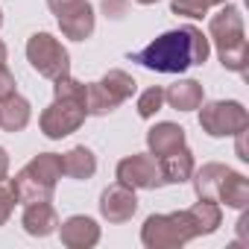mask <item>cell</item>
I'll return each mask as SVG.
<instances>
[{
	"label": "cell",
	"instance_id": "obj_1",
	"mask_svg": "<svg viewBox=\"0 0 249 249\" xmlns=\"http://www.w3.org/2000/svg\"><path fill=\"white\" fill-rule=\"evenodd\" d=\"M208 53H211L208 36L199 27L185 24L179 30L161 33L144 50L129 53V59L144 65L147 71H156V73H182V71H188L194 65H205Z\"/></svg>",
	"mask_w": 249,
	"mask_h": 249
},
{
	"label": "cell",
	"instance_id": "obj_2",
	"mask_svg": "<svg viewBox=\"0 0 249 249\" xmlns=\"http://www.w3.org/2000/svg\"><path fill=\"white\" fill-rule=\"evenodd\" d=\"M208 41L217 47V59L226 71L246 73V59H249V44H246V30H243V15L237 6L223 3L217 15L208 21Z\"/></svg>",
	"mask_w": 249,
	"mask_h": 249
},
{
	"label": "cell",
	"instance_id": "obj_3",
	"mask_svg": "<svg viewBox=\"0 0 249 249\" xmlns=\"http://www.w3.org/2000/svg\"><path fill=\"white\" fill-rule=\"evenodd\" d=\"M196 237L188 211H170V214H150L141 226V243L147 249H179Z\"/></svg>",
	"mask_w": 249,
	"mask_h": 249
},
{
	"label": "cell",
	"instance_id": "obj_4",
	"mask_svg": "<svg viewBox=\"0 0 249 249\" xmlns=\"http://www.w3.org/2000/svg\"><path fill=\"white\" fill-rule=\"evenodd\" d=\"M199 126L211 138H234L249 126V114L237 100H211L199 106Z\"/></svg>",
	"mask_w": 249,
	"mask_h": 249
},
{
	"label": "cell",
	"instance_id": "obj_5",
	"mask_svg": "<svg viewBox=\"0 0 249 249\" xmlns=\"http://www.w3.org/2000/svg\"><path fill=\"white\" fill-rule=\"evenodd\" d=\"M27 62L33 65L36 73H41L47 79H59V76L71 73V53L50 33L30 36V41H27Z\"/></svg>",
	"mask_w": 249,
	"mask_h": 249
},
{
	"label": "cell",
	"instance_id": "obj_6",
	"mask_svg": "<svg viewBox=\"0 0 249 249\" xmlns=\"http://www.w3.org/2000/svg\"><path fill=\"white\" fill-rule=\"evenodd\" d=\"M85 117H88L85 103L53 97V103H50V106L41 111V117H38V126H41L44 138H50V141H62V138L73 135V132L82 126Z\"/></svg>",
	"mask_w": 249,
	"mask_h": 249
},
{
	"label": "cell",
	"instance_id": "obj_7",
	"mask_svg": "<svg viewBox=\"0 0 249 249\" xmlns=\"http://www.w3.org/2000/svg\"><path fill=\"white\" fill-rule=\"evenodd\" d=\"M117 182L129 185L135 191H156L164 185L161 170H159V159H153L150 153H132L126 159L117 161Z\"/></svg>",
	"mask_w": 249,
	"mask_h": 249
},
{
	"label": "cell",
	"instance_id": "obj_8",
	"mask_svg": "<svg viewBox=\"0 0 249 249\" xmlns=\"http://www.w3.org/2000/svg\"><path fill=\"white\" fill-rule=\"evenodd\" d=\"M135 211H138V196H135V188H129V185L114 182L100 194V214H103V220H108L114 226L132 220Z\"/></svg>",
	"mask_w": 249,
	"mask_h": 249
},
{
	"label": "cell",
	"instance_id": "obj_9",
	"mask_svg": "<svg viewBox=\"0 0 249 249\" xmlns=\"http://www.w3.org/2000/svg\"><path fill=\"white\" fill-rule=\"evenodd\" d=\"M59 237L68 249H91L100 243V226L97 220L85 217V214H73L65 223H59Z\"/></svg>",
	"mask_w": 249,
	"mask_h": 249
},
{
	"label": "cell",
	"instance_id": "obj_10",
	"mask_svg": "<svg viewBox=\"0 0 249 249\" xmlns=\"http://www.w3.org/2000/svg\"><path fill=\"white\" fill-rule=\"evenodd\" d=\"M21 226H24V231L30 237H50L59 229V214L53 208V199L50 202H30V205H24Z\"/></svg>",
	"mask_w": 249,
	"mask_h": 249
},
{
	"label": "cell",
	"instance_id": "obj_11",
	"mask_svg": "<svg viewBox=\"0 0 249 249\" xmlns=\"http://www.w3.org/2000/svg\"><path fill=\"white\" fill-rule=\"evenodd\" d=\"M179 147H185V129L179 126V123L161 120V123H156V126L147 129V150H150V156L161 159V156L176 153Z\"/></svg>",
	"mask_w": 249,
	"mask_h": 249
},
{
	"label": "cell",
	"instance_id": "obj_12",
	"mask_svg": "<svg viewBox=\"0 0 249 249\" xmlns=\"http://www.w3.org/2000/svg\"><path fill=\"white\" fill-rule=\"evenodd\" d=\"M12 191H15V199L21 205H30V202H50L53 199V191L56 185H47L44 179H38L36 173H30L27 167H21L15 173V179H9Z\"/></svg>",
	"mask_w": 249,
	"mask_h": 249
},
{
	"label": "cell",
	"instance_id": "obj_13",
	"mask_svg": "<svg viewBox=\"0 0 249 249\" xmlns=\"http://www.w3.org/2000/svg\"><path fill=\"white\" fill-rule=\"evenodd\" d=\"M33 117V106L27 97H21L18 91L0 97V129L3 132H21L27 129V123Z\"/></svg>",
	"mask_w": 249,
	"mask_h": 249
},
{
	"label": "cell",
	"instance_id": "obj_14",
	"mask_svg": "<svg viewBox=\"0 0 249 249\" xmlns=\"http://www.w3.org/2000/svg\"><path fill=\"white\" fill-rule=\"evenodd\" d=\"M56 21H59L62 36H65V38H71V41H85V38H91V36H94V27H97V18H94V6H91V0H88V3H82V6H76L73 12H68V15H62V18H56Z\"/></svg>",
	"mask_w": 249,
	"mask_h": 249
},
{
	"label": "cell",
	"instance_id": "obj_15",
	"mask_svg": "<svg viewBox=\"0 0 249 249\" xmlns=\"http://www.w3.org/2000/svg\"><path fill=\"white\" fill-rule=\"evenodd\" d=\"M164 103L176 111H196L205 103V91L196 79H179L170 88H164Z\"/></svg>",
	"mask_w": 249,
	"mask_h": 249
},
{
	"label": "cell",
	"instance_id": "obj_16",
	"mask_svg": "<svg viewBox=\"0 0 249 249\" xmlns=\"http://www.w3.org/2000/svg\"><path fill=\"white\" fill-rule=\"evenodd\" d=\"M194 167L196 164H194V153L188 150V144L179 147L176 153L159 159V170H161L164 185H182V182H188L191 173H194Z\"/></svg>",
	"mask_w": 249,
	"mask_h": 249
},
{
	"label": "cell",
	"instance_id": "obj_17",
	"mask_svg": "<svg viewBox=\"0 0 249 249\" xmlns=\"http://www.w3.org/2000/svg\"><path fill=\"white\" fill-rule=\"evenodd\" d=\"M226 173H229V167H226V164H217V161H208V164H202L199 170L194 167L191 182H194L196 199H214V202H217V194H220V185H223Z\"/></svg>",
	"mask_w": 249,
	"mask_h": 249
},
{
	"label": "cell",
	"instance_id": "obj_18",
	"mask_svg": "<svg viewBox=\"0 0 249 249\" xmlns=\"http://www.w3.org/2000/svg\"><path fill=\"white\" fill-rule=\"evenodd\" d=\"M185 211H188V220H191L196 237L214 234V231L223 226V208H220V202H214V199H199V202H194V205L185 208Z\"/></svg>",
	"mask_w": 249,
	"mask_h": 249
},
{
	"label": "cell",
	"instance_id": "obj_19",
	"mask_svg": "<svg viewBox=\"0 0 249 249\" xmlns=\"http://www.w3.org/2000/svg\"><path fill=\"white\" fill-rule=\"evenodd\" d=\"M217 202H223L226 208H234V211H243L249 205V179L237 170L229 167L223 185H220V194H217Z\"/></svg>",
	"mask_w": 249,
	"mask_h": 249
},
{
	"label": "cell",
	"instance_id": "obj_20",
	"mask_svg": "<svg viewBox=\"0 0 249 249\" xmlns=\"http://www.w3.org/2000/svg\"><path fill=\"white\" fill-rule=\"evenodd\" d=\"M62 167H65V176H71L76 182H85L97 173V156H94V150L79 144V147H73L62 156Z\"/></svg>",
	"mask_w": 249,
	"mask_h": 249
},
{
	"label": "cell",
	"instance_id": "obj_21",
	"mask_svg": "<svg viewBox=\"0 0 249 249\" xmlns=\"http://www.w3.org/2000/svg\"><path fill=\"white\" fill-rule=\"evenodd\" d=\"M27 170L36 173L38 179H44L47 185H59V179L65 176V167H62V156L59 153H38L27 161Z\"/></svg>",
	"mask_w": 249,
	"mask_h": 249
},
{
	"label": "cell",
	"instance_id": "obj_22",
	"mask_svg": "<svg viewBox=\"0 0 249 249\" xmlns=\"http://www.w3.org/2000/svg\"><path fill=\"white\" fill-rule=\"evenodd\" d=\"M100 82H103V88H106V91L117 100V106H120V103H126V100L135 94V88H138V82L132 79V73L120 71V68H111V71H108Z\"/></svg>",
	"mask_w": 249,
	"mask_h": 249
},
{
	"label": "cell",
	"instance_id": "obj_23",
	"mask_svg": "<svg viewBox=\"0 0 249 249\" xmlns=\"http://www.w3.org/2000/svg\"><path fill=\"white\" fill-rule=\"evenodd\" d=\"M117 108V100L103 88V82H88L85 85V111L94 114V117H103V114H111Z\"/></svg>",
	"mask_w": 249,
	"mask_h": 249
},
{
	"label": "cell",
	"instance_id": "obj_24",
	"mask_svg": "<svg viewBox=\"0 0 249 249\" xmlns=\"http://www.w3.org/2000/svg\"><path fill=\"white\" fill-rule=\"evenodd\" d=\"M229 0H170V12L182 18H205L214 6H223Z\"/></svg>",
	"mask_w": 249,
	"mask_h": 249
},
{
	"label": "cell",
	"instance_id": "obj_25",
	"mask_svg": "<svg viewBox=\"0 0 249 249\" xmlns=\"http://www.w3.org/2000/svg\"><path fill=\"white\" fill-rule=\"evenodd\" d=\"M161 106H164V88H161V85H153V88L141 91V97H138V114H141L144 120L156 117V114L161 111Z\"/></svg>",
	"mask_w": 249,
	"mask_h": 249
},
{
	"label": "cell",
	"instance_id": "obj_26",
	"mask_svg": "<svg viewBox=\"0 0 249 249\" xmlns=\"http://www.w3.org/2000/svg\"><path fill=\"white\" fill-rule=\"evenodd\" d=\"M53 97H62V100H79V103H85V82H79V79H73L71 73H65V76L53 79Z\"/></svg>",
	"mask_w": 249,
	"mask_h": 249
},
{
	"label": "cell",
	"instance_id": "obj_27",
	"mask_svg": "<svg viewBox=\"0 0 249 249\" xmlns=\"http://www.w3.org/2000/svg\"><path fill=\"white\" fill-rule=\"evenodd\" d=\"M15 191H12V185H9V179H3L0 182V226H6L9 223V217H12V211H15Z\"/></svg>",
	"mask_w": 249,
	"mask_h": 249
},
{
	"label": "cell",
	"instance_id": "obj_28",
	"mask_svg": "<svg viewBox=\"0 0 249 249\" xmlns=\"http://www.w3.org/2000/svg\"><path fill=\"white\" fill-rule=\"evenodd\" d=\"M126 9H129V0H103V12H106V18L120 21L123 15H126Z\"/></svg>",
	"mask_w": 249,
	"mask_h": 249
},
{
	"label": "cell",
	"instance_id": "obj_29",
	"mask_svg": "<svg viewBox=\"0 0 249 249\" xmlns=\"http://www.w3.org/2000/svg\"><path fill=\"white\" fill-rule=\"evenodd\" d=\"M82 3H88V0H47V6H50V12L56 15V18H62V15H68V12H73L76 6H82Z\"/></svg>",
	"mask_w": 249,
	"mask_h": 249
},
{
	"label": "cell",
	"instance_id": "obj_30",
	"mask_svg": "<svg viewBox=\"0 0 249 249\" xmlns=\"http://www.w3.org/2000/svg\"><path fill=\"white\" fill-rule=\"evenodd\" d=\"M15 85H18V82H15V73H12L6 65H0V97H6V94L18 91Z\"/></svg>",
	"mask_w": 249,
	"mask_h": 249
},
{
	"label": "cell",
	"instance_id": "obj_31",
	"mask_svg": "<svg viewBox=\"0 0 249 249\" xmlns=\"http://www.w3.org/2000/svg\"><path fill=\"white\" fill-rule=\"evenodd\" d=\"M246 231H249V214H240V220H237V234H240V240H243V243H249Z\"/></svg>",
	"mask_w": 249,
	"mask_h": 249
},
{
	"label": "cell",
	"instance_id": "obj_32",
	"mask_svg": "<svg viewBox=\"0 0 249 249\" xmlns=\"http://www.w3.org/2000/svg\"><path fill=\"white\" fill-rule=\"evenodd\" d=\"M6 176H9V153L0 147V182H3Z\"/></svg>",
	"mask_w": 249,
	"mask_h": 249
},
{
	"label": "cell",
	"instance_id": "obj_33",
	"mask_svg": "<svg viewBox=\"0 0 249 249\" xmlns=\"http://www.w3.org/2000/svg\"><path fill=\"white\" fill-rule=\"evenodd\" d=\"M6 56H9V50H6L3 41H0V65H6Z\"/></svg>",
	"mask_w": 249,
	"mask_h": 249
},
{
	"label": "cell",
	"instance_id": "obj_34",
	"mask_svg": "<svg viewBox=\"0 0 249 249\" xmlns=\"http://www.w3.org/2000/svg\"><path fill=\"white\" fill-rule=\"evenodd\" d=\"M135 3H141V6H153V3H159V0H135Z\"/></svg>",
	"mask_w": 249,
	"mask_h": 249
},
{
	"label": "cell",
	"instance_id": "obj_35",
	"mask_svg": "<svg viewBox=\"0 0 249 249\" xmlns=\"http://www.w3.org/2000/svg\"><path fill=\"white\" fill-rule=\"evenodd\" d=\"M0 27H3V9H0Z\"/></svg>",
	"mask_w": 249,
	"mask_h": 249
}]
</instances>
